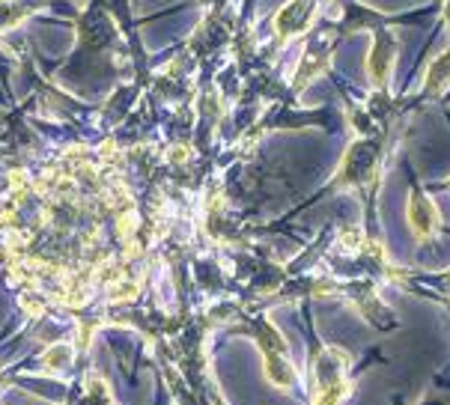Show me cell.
I'll return each mask as SVG.
<instances>
[{
    "instance_id": "6da1fadb",
    "label": "cell",
    "mask_w": 450,
    "mask_h": 405,
    "mask_svg": "<svg viewBox=\"0 0 450 405\" xmlns=\"http://www.w3.org/2000/svg\"><path fill=\"white\" fill-rule=\"evenodd\" d=\"M412 221L414 223H418V230L426 235V233H430L433 230V221H435V209L430 206V202H426V200H414L412 202Z\"/></svg>"
}]
</instances>
